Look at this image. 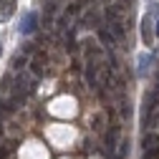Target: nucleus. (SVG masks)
<instances>
[{
	"label": "nucleus",
	"mask_w": 159,
	"mask_h": 159,
	"mask_svg": "<svg viewBox=\"0 0 159 159\" xmlns=\"http://www.w3.org/2000/svg\"><path fill=\"white\" fill-rule=\"evenodd\" d=\"M35 28H38V13L30 10V13L23 18V23H20V33H23V35H30V33H35Z\"/></svg>",
	"instance_id": "f257e3e1"
},
{
	"label": "nucleus",
	"mask_w": 159,
	"mask_h": 159,
	"mask_svg": "<svg viewBox=\"0 0 159 159\" xmlns=\"http://www.w3.org/2000/svg\"><path fill=\"white\" fill-rule=\"evenodd\" d=\"M142 41H144V46H152L154 43V28H152L149 15L142 18Z\"/></svg>",
	"instance_id": "f03ea898"
},
{
	"label": "nucleus",
	"mask_w": 159,
	"mask_h": 159,
	"mask_svg": "<svg viewBox=\"0 0 159 159\" xmlns=\"http://www.w3.org/2000/svg\"><path fill=\"white\" fill-rule=\"evenodd\" d=\"M116 142H119V126H111V131L106 134V139H104V144H106V154H109V159H114V149H116Z\"/></svg>",
	"instance_id": "7ed1b4c3"
},
{
	"label": "nucleus",
	"mask_w": 159,
	"mask_h": 159,
	"mask_svg": "<svg viewBox=\"0 0 159 159\" xmlns=\"http://www.w3.org/2000/svg\"><path fill=\"white\" fill-rule=\"evenodd\" d=\"M96 33H98V41H101V43H104V46H106L109 51H111V48L116 46V38H114V33H111L109 28H104V25H98V28H96Z\"/></svg>",
	"instance_id": "20e7f679"
},
{
	"label": "nucleus",
	"mask_w": 159,
	"mask_h": 159,
	"mask_svg": "<svg viewBox=\"0 0 159 159\" xmlns=\"http://www.w3.org/2000/svg\"><path fill=\"white\" fill-rule=\"evenodd\" d=\"M15 13V0H0V20H8Z\"/></svg>",
	"instance_id": "39448f33"
},
{
	"label": "nucleus",
	"mask_w": 159,
	"mask_h": 159,
	"mask_svg": "<svg viewBox=\"0 0 159 159\" xmlns=\"http://www.w3.org/2000/svg\"><path fill=\"white\" fill-rule=\"evenodd\" d=\"M109 28H111V33H114V38H116V41H119V38H124V35H126V28H124V23L119 20V18L109 23Z\"/></svg>",
	"instance_id": "423d86ee"
},
{
	"label": "nucleus",
	"mask_w": 159,
	"mask_h": 159,
	"mask_svg": "<svg viewBox=\"0 0 159 159\" xmlns=\"http://www.w3.org/2000/svg\"><path fill=\"white\" fill-rule=\"evenodd\" d=\"M86 84H89V89H96V63H91V61L86 66Z\"/></svg>",
	"instance_id": "0eeeda50"
},
{
	"label": "nucleus",
	"mask_w": 159,
	"mask_h": 159,
	"mask_svg": "<svg viewBox=\"0 0 159 159\" xmlns=\"http://www.w3.org/2000/svg\"><path fill=\"white\" fill-rule=\"evenodd\" d=\"M152 61H154V56H152V53H144L142 58H139V73H144V71H147V66H149Z\"/></svg>",
	"instance_id": "6e6552de"
},
{
	"label": "nucleus",
	"mask_w": 159,
	"mask_h": 159,
	"mask_svg": "<svg viewBox=\"0 0 159 159\" xmlns=\"http://www.w3.org/2000/svg\"><path fill=\"white\" fill-rule=\"evenodd\" d=\"M13 154V147L10 144H3V147H0V159H8Z\"/></svg>",
	"instance_id": "1a4fd4ad"
},
{
	"label": "nucleus",
	"mask_w": 159,
	"mask_h": 159,
	"mask_svg": "<svg viewBox=\"0 0 159 159\" xmlns=\"http://www.w3.org/2000/svg\"><path fill=\"white\" fill-rule=\"evenodd\" d=\"M23 63H25V53H23V56H18L15 61H13V68H15V71H20V68H23Z\"/></svg>",
	"instance_id": "9d476101"
},
{
	"label": "nucleus",
	"mask_w": 159,
	"mask_h": 159,
	"mask_svg": "<svg viewBox=\"0 0 159 159\" xmlns=\"http://www.w3.org/2000/svg\"><path fill=\"white\" fill-rule=\"evenodd\" d=\"M56 13V3H46V20H51Z\"/></svg>",
	"instance_id": "9b49d317"
},
{
	"label": "nucleus",
	"mask_w": 159,
	"mask_h": 159,
	"mask_svg": "<svg viewBox=\"0 0 159 159\" xmlns=\"http://www.w3.org/2000/svg\"><path fill=\"white\" fill-rule=\"evenodd\" d=\"M30 71H33V73H35L38 78L43 76V68H41V63H38V61H33V63H30Z\"/></svg>",
	"instance_id": "f8f14e48"
},
{
	"label": "nucleus",
	"mask_w": 159,
	"mask_h": 159,
	"mask_svg": "<svg viewBox=\"0 0 159 159\" xmlns=\"http://www.w3.org/2000/svg\"><path fill=\"white\" fill-rule=\"evenodd\" d=\"M126 149H129V142H121V144H119V159H126Z\"/></svg>",
	"instance_id": "ddd939ff"
},
{
	"label": "nucleus",
	"mask_w": 159,
	"mask_h": 159,
	"mask_svg": "<svg viewBox=\"0 0 159 159\" xmlns=\"http://www.w3.org/2000/svg\"><path fill=\"white\" fill-rule=\"evenodd\" d=\"M68 13H71V15H78V13H81V3H73V5L68 8Z\"/></svg>",
	"instance_id": "4468645a"
},
{
	"label": "nucleus",
	"mask_w": 159,
	"mask_h": 159,
	"mask_svg": "<svg viewBox=\"0 0 159 159\" xmlns=\"http://www.w3.org/2000/svg\"><path fill=\"white\" fill-rule=\"evenodd\" d=\"M157 35H159V20H157Z\"/></svg>",
	"instance_id": "2eb2a0df"
}]
</instances>
